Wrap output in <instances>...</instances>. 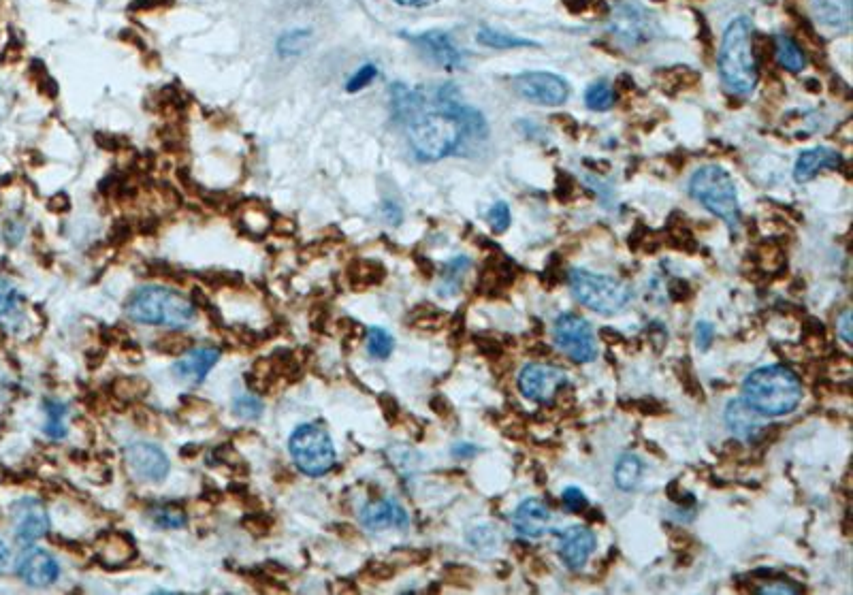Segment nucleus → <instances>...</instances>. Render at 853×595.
Masks as SVG:
<instances>
[{
	"label": "nucleus",
	"mask_w": 853,
	"mask_h": 595,
	"mask_svg": "<svg viewBox=\"0 0 853 595\" xmlns=\"http://www.w3.org/2000/svg\"><path fill=\"white\" fill-rule=\"evenodd\" d=\"M561 500H563V508H566L568 512H583L589 506L587 495L576 487H568L566 491H563Z\"/></svg>",
	"instance_id": "37"
},
{
	"label": "nucleus",
	"mask_w": 853,
	"mask_h": 595,
	"mask_svg": "<svg viewBox=\"0 0 853 595\" xmlns=\"http://www.w3.org/2000/svg\"><path fill=\"white\" fill-rule=\"evenodd\" d=\"M395 5H399V7H412V9H418V7H429V5H436L438 0H393Z\"/></svg>",
	"instance_id": "41"
},
{
	"label": "nucleus",
	"mask_w": 853,
	"mask_h": 595,
	"mask_svg": "<svg viewBox=\"0 0 853 595\" xmlns=\"http://www.w3.org/2000/svg\"><path fill=\"white\" fill-rule=\"evenodd\" d=\"M470 544L478 551H487V549H495V544L500 542V534H497V529L482 525V527H474L472 532L468 534Z\"/></svg>",
	"instance_id": "34"
},
{
	"label": "nucleus",
	"mask_w": 853,
	"mask_h": 595,
	"mask_svg": "<svg viewBox=\"0 0 853 595\" xmlns=\"http://www.w3.org/2000/svg\"><path fill=\"white\" fill-rule=\"evenodd\" d=\"M468 267H470V261L465 259V256H457V259L450 261L444 267V276H442L444 286H450V291H457L461 280H463V273L468 271Z\"/></svg>",
	"instance_id": "35"
},
{
	"label": "nucleus",
	"mask_w": 853,
	"mask_h": 595,
	"mask_svg": "<svg viewBox=\"0 0 853 595\" xmlns=\"http://www.w3.org/2000/svg\"><path fill=\"white\" fill-rule=\"evenodd\" d=\"M568 384V374L549 363H529L519 374L521 393L538 404H549L559 389Z\"/></svg>",
	"instance_id": "11"
},
{
	"label": "nucleus",
	"mask_w": 853,
	"mask_h": 595,
	"mask_svg": "<svg viewBox=\"0 0 853 595\" xmlns=\"http://www.w3.org/2000/svg\"><path fill=\"white\" fill-rule=\"evenodd\" d=\"M361 523L365 529L380 532V529H389V527L404 529L410 525V519H408V512L395 500H378L363 506Z\"/></svg>",
	"instance_id": "20"
},
{
	"label": "nucleus",
	"mask_w": 853,
	"mask_h": 595,
	"mask_svg": "<svg viewBox=\"0 0 853 595\" xmlns=\"http://www.w3.org/2000/svg\"><path fill=\"white\" fill-rule=\"evenodd\" d=\"M13 529L18 542H37L50 532V514H47L45 506L39 500L26 497V500H20L13 506Z\"/></svg>",
	"instance_id": "13"
},
{
	"label": "nucleus",
	"mask_w": 853,
	"mask_h": 595,
	"mask_svg": "<svg viewBox=\"0 0 853 595\" xmlns=\"http://www.w3.org/2000/svg\"><path fill=\"white\" fill-rule=\"evenodd\" d=\"M555 346L574 363H589L598 357L595 335L585 318L566 312L557 316L553 329Z\"/></svg>",
	"instance_id": "8"
},
{
	"label": "nucleus",
	"mask_w": 853,
	"mask_h": 595,
	"mask_svg": "<svg viewBox=\"0 0 853 595\" xmlns=\"http://www.w3.org/2000/svg\"><path fill=\"white\" fill-rule=\"evenodd\" d=\"M713 335H715V329L708 325V323H698V329H696V342H698V348L700 350H706L708 346H711V342H713Z\"/></svg>",
	"instance_id": "38"
},
{
	"label": "nucleus",
	"mask_w": 853,
	"mask_h": 595,
	"mask_svg": "<svg viewBox=\"0 0 853 595\" xmlns=\"http://www.w3.org/2000/svg\"><path fill=\"white\" fill-rule=\"evenodd\" d=\"M851 5L853 0H811V13L817 24L834 32H851Z\"/></svg>",
	"instance_id": "22"
},
{
	"label": "nucleus",
	"mask_w": 853,
	"mask_h": 595,
	"mask_svg": "<svg viewBox=\"0 0 853 595\" xmlns=\"http://www.w3.org/2000/svg\"><path fill=\"white\" fill-rule=\"evenodd\" d=\"M43 408H45V416H47L45 433L52 440H62L64 436H67V406H64L62 401L47 399V401H43Z\"/></svg>",
	"instance_id": "28"
},
{
	"label": "nucleus",
	"mask_w": 853,
	"mask_h": 595,
	"mask_svg": "<svg viewBox=\"0 0 853 595\" xmlns=\"http://www.w3.org/2000/svg\"><path fill=\"white\" fill-rule=\"evenodd\" d=\"M476 41L485 47H491V50H519V47H538L536 41L531 39H523L517 35H508V32H500L493 28H480Z\"/></svg>",
	"instance_id": "26"
},
{
	"label": "nucleus",
	"mask_w": 853,
	"mask_h": 595,
	"mask_svg": "<svg viewBox=\"0 0 853 595\" xmlns=\"http://www.w3.org/2000/svg\"><path fill=\"white\" fill-rule=\"evenodd\" d=\"M150 519L158 529H182L188 523L186 512L171 504H160L150 510Z\"/></svg>",
	"instance_id": "29"
},
{
	"label": "nucleus",
	"mask_w": 853,
	"mask_h": 595,
	"mask_svg": "<svg viewBox=\"0 0 853 595\" xmlns=\"http://www.w3.org/2000/svg\"><path fill=\"white\" fill-rule=\"evenodd\" d=\"M570 288L578 303L604 316L617 314L632 301L630 284L619 278L602 276V273H593L587 269L570 271Z\"/></svg>",
	"instance_id": "6"
},
{
	"label": "nucleus",
	"mask_w": 853,
	"mask_h": 595,
	"mask_svg": "<svg viewBox=\"0 0 853 595\" xmlns=\"http://www.w3.org/2000/svg\"><path fill=\"white\" fill-rule=\"evenodd\" d=\"M610 32L627 47H640L655 37L657 26L647 9L636 3H625L615 9L613 20H610Z\"/></svg>",
	"instance_id": "10"
},
{
	"label": "nucleus",
	"mask_w": 853,
	"mask_h": 595,
	"mask_svg": "<svg viewBox=\"0 0 853 595\" xmlns=\"http://www.w3.org/2000/svg\"><path fill=\"white\" fill-rule=\"evenodd\" d=\"M489 224L495 233H504L510 227V207L504 201H497L489 212Z\"/></svg>",
	"instance_id": "36"
},
{
	"label": "nucleus",
	"mask_w": 853,
	"mask_h": 595,
	"mask_svg": "<svg viewBox=\"0 0 853 595\" xmlns=\"http://www.w3.org/2000/svg\"><path fill=\"white\" fill-rule=\"evenodd\" d=\"M719 75L721 82L734 94H751L758 86L760 69L753 50V24L749 18H736L723 32Z\"/></svg>",
	"instance_id": "2"
},
{
	"label": "nucleus",
	"mask_w": 853,
	"mask_h": 595,
	"mask_svg": "<svg viewBox=\"0 0 853 595\" xmlns=\"http://www.w3.org/2000/svg\"><path fill=\"white\" fill-rule=\"evenodd\" d=\"M551 525H553L551 510L546 508V504H542L540 500H534V497L521 502L519 508L512 514V527L517 529V534L523 538H540L544 534H549Z\"/></svg>",
	"instance_id": "17"
},
{
	"label": "nucleus",
	"mask_w": 853,
	"mask_h": 595,
	"mask_svg": "<svg viewBox=\"0 0 853 595\" xmlns=\"http://www.w3.org/2000/svg\"><path fill=\"white\" fill-rule=\"evenodd\" d=\"M839 335L847 344H851V312L845 310L839 318Z\"/></svg>",
	"instance_id": "40"
},
{
	"label": "nucleus",
	"mask_w": 853,
	"mask_h": 595,
	"mask_svg": "<svg viewBox=\"0 0 853 595\" xmlns=\"http://www.w3.org/2000/svg\"><path fill=\"white\" fill-rule=\"evenodd\" d=\"M726 425L740 440H753L764 429V416L753 410L743 397L732 399L726 408Z\"/></svg>",
	"instance_id": "21"
},
{
	"label": "nucleus",
	"mask_w": 853,
	"mask_h": 595,
	"mask_svg": "<svg viewBox=\"0 0 853 595\" xmlns=\"http://www.w3.org/2000/svg\"><path fill=\"white\" fill-rule=\"evenodd\" d=\"M642 472H645V463L640 461V457L625 453L615 465V485L621 491H634L640 485Z\"/></svg>",
	"instance_id": "25"
},
{
	"label": "nucleus",
	"mask_w": 853,
	"mask_h": 595,
	"mask_svg": "<svg viewBox=\"0 0 853 595\" xmlns=\"http://www.w3.org/2000/svg\"><path fill=\"white\" fill-rule=\"evenodd\" d=\"M595 549V534L585 525H572L559 534V557L570 570L583 568Z\"/></svg>",
	"instance_id": "16"
},
{
	"label": "nucleus",
	"mask_w": 853,
	"mask_h": 595,
	"mask_svg": "<svg viewBox=\"0 0 853 595\" xmlns=\"http://www.w3.org/2000/svg\"><path fill=\"white\" fill-rule=\"evenodd\" d=\"M9 559H11V553H9V546L0 540V574H3L5 570H7V566H9Z\"/></svg>",
	"instance_id": "43"
},
{
	"label": "nucleus",
	"mask_w": 853,
	"mask_h": 595,
	"mask_svg": "<svg viewBox=\"0 0 853 595\" xmlns=\"http://www.w3.org/2000/svg\"><path fill=\"white\" fill-rule=\"evenodd\" d=\"M406 39L418 47L427 60H431L438 67L446 71H459L465 67V54L450 39L448 32L442 30H427L418 32V35H406Z\"/></svg>",
	"instance_id": "12"
},
{
	"label": "nucleus",
	"mask_w": 853,
	"mask_h": 595,
	"mask_svg": "<svg viewBox=\"0 0 853 595\" xmlns=\"http://www.w3.org/2000/svg\"><path fill=\"white\" fill-rule=\"evenodd\" d=\"M26 325V305L22 293L9 280H0V327L20 333Z\"/></svg>",
	"instance_id": "23"
},
{
	"label": "nucleus",
	"mask_w": 853,
	"mask_h": 595,
	"mask_svg": "<svg viewBox=\"0 0 853 595\" xmlns=\"http://www.w3.org/2000/svg\"><path fill=\"white\" fill-rule=\"evenodd\" d=\"M220 359V350L216 348H192L186 350L180 361L173 363V376L184 384H201L205 376L212 372Z\"/></svg>",
	"instance_id": "18"
},
{
	"label": "nucleus",
	"mask_w": 853,
	"mask_h": 595,
	"mask_svg": "<svg viewBox=\"0 0 853 595\" xmlns=\"http://www.w3.org/2000/svg\"><path fill=\"white\" fill-rule=\"evenodd\" d=\"M465 137L461 120L450 111H429L414 116L408 128V141L414 156L423 163H436L453 154Z\"/></svg>",
	"instance_id": "4"
},
{
	"label": "nucleus",
	"mask_w": 853,
	"mask_h": 595,
	"mask_svg": "<svg viewBox=\"0 0 853 595\" xmlns=\"http://www.w3.org/2000/svg\"><path fill=\"white\" fill-rule=\"evenodd\" d=\"M478 453V448L476 446H472V444H457L455 448H453V455L455 457H472V455H476Z\"/></svg>",
	"instance_id": "42"
},
{
	"label": "nucleus",
	"mask_w": 853,
	"mask_h": 595,
	"mask_svg": "<svg viewBox=\"0 0 853 595\" xmlns=\"http://www.w3.org/2000/svg\"><path fill=\"white\" fill-rule=\"evenodd\" d=\"M775 56L779 60L781 67L790 73H800L807 69V54H804L802 47L787 35H779L775 39Z\"/></svg>",
	"instance_id": "24"
},
{
	"label": "nucleus",
	"mask_w": 853,
	"mask_h": 595,
	"mask_svg": "<svg viewBox=\"0 0 853 595\" xmlns=\"http://www.w3.org/2000/svg\"><path fill=\"white\" fill-rule=\"evenodd\" d=\"M843 165V156L832 150V148H811L807 152H802L794 165V180L798 184H807L811 180H815L822 171H834L841 169Z\"/></svg>",
	"instance_id": "19"
},
{
	"label": "nucleus",
	"mask_w": 853,
	"mask_h": 595,
	"mask_svg": "<svg viewBox=\"0 0 853 595\" xmlns=\"http://www.w3.org/2000/svg\"><path fill=\"white\" fill-rule=\"evenodd\" d=\"M126 314L135 323L184 329L197 318V308L182 293L165 286H141L126 301Z\"/></svg>",
	"instance_id": "3"
},
{
	"label": "nucleus",
	"mask_w": 853,
	"mask_h": 595,
	"mask_svg": "<svg viewBox=\"0 0 853 595\" xmlns=\"http://www.w3.org/2000/svg\"><path fill=\"white\" fill-rule=\"evenodd\" d=\"M18 576L30 587H50L58 581L60 566L50 553L32 546L18 561Z\"/></svg>",
	"instance_id": "15"
},
{
	"label": "nucleus",
	"mask_w": 853,
	"mask_h": 595,
	"mask_svg": "<svg viewBox=\"0 0 853 595\" xmlns=\"http://www.w3.org/2000/svg\"><path fill=\"white\" fill-rule=\"evenodd\" d=\"M288 450L305 476H325L335 468L337 453L329 431L318 423H305L288 440Z\"/></svg>",
	"instance_id": "7"
},
{
	"label": "nucleus",
	"mask_w": 853,
	"mask_h": 595,
	"mask_svg": "<svg viewBox=\"0 0 853 595\" xmlns=\"http://www.w3.org/2000/svg\"><path fill=\"white\" fill-rule=\"evenodd\" d=\"M743 399L762 416H783L802 401L800 378L783 365L755 369L743 382Z\"/></svg>",
	"instance_id": "1"
},
{
	"label": "nucleus",
	"mask_w": 853,
	"mask_h": 595,
	"mask_svg": "<svg viewBox=\"0 0 853 595\" xmlns=\"http://www.w3.org/2000/svg\"><path fill=\"white\" fill-rule=\"evenodd\" d=\"M689 195L708 212L721 218L730 229L740 224V203L732 175L717 165L700 167L689 180Z\"/></svg>",
	"instance_id": "5"
},
{
	"label": "nucleus",
	"mask_w": 853,
	"mask_h": 595,
	"mask_svg": "<svg viewBox=\"0 0 853 595\" xmlns=\"http://www.w3.org/2000/svg\"><path fill=\"white\" fill-rule=\"evenodd\" d=\"M126 463L141 480L160 482L165 480L171 465L169 457L154 444L148 442H133L126 446Z\"/></svg>",
	"instance_id": "14"
},
{
	"label": "nucleus",
	"mask_w": 853,
	"mask_h": 595,
	"mask_svg": "<svg viewBox=\"0 0 853 595\" xmlns=\"http://www.w3.org/2000/svg\"><path fill=\"white\" fill-rule=\"evenodd\" d=\"M585 105L591 111H608L615 105V92L606 82H595L585 92Z\"/></svg>",
	"instance_id": "31"
},
{
	"label": "nucleus",
	"mask_w": 853,
	"mask_h": 595,
	"mask_svg": "<svg viewBox=\"0 0 853 595\" xmlns=\"http://www.w3.org/2000/svg\"><path fill=\"white\" fill-rule=\"evenodd\" d=\"M395 348V340L393 335L382 329V327H372L367 331V352L369 357H374L378 361H384L391 357V352Z\"/></svg>",
	"instance_id": "30"
},
{
	"label": "nucleus",
	"mask_w": 853,
	"mask_h": 595,
	"mask_svg": "<svg viewBox=\"0 0 853 595\" xmlns=\"http://www.w3.org/2000/svg\"><path fill=\"white\" fill-rule=\"evenodd\" d=\"M376 77H378V67H376V64H369L367 62V64H363V67H359L357 71H354L350 75V79L346 82V92H350V94L361 92L367 86H372Z\"/></svg>",
	"instance_id": "33"
},
{
	"label": "nucleus",
	"mask_w": 853,
	"mask_h": 595,
	"mask_svg": "<svg viewBox=\"0 0 853 595\" xmlns=\"http://www.w3.org/2000/svg\"><path fill=\"white\" fill-rule=\"evenodd\" d=\"M233 412H235V416L244 418V421H254V418H259V416H261V412H263V404H261V399L256 397V395L244 393V395H237V397H235V401H233Z\"/></svg>",
	"instance_id": "32"
},
{
	"label": "nucleus",
	"mask_w": 853,
	"mask_h": 595,
	"mask_svg": "<svg viewBox=\"0 0 853 595\" xmlns=\"http://www.w3.org/2000/svg\"><path fill=\"white\" fill-rule=\"evenodd\" d=\"M310 43H312V30L310 28H293V30L282 32V35L278 37L276 52L282 58H297L305 50H308Z\"/></svg>",
	"instance_id": "27"
},
{
	"label": "nucleus",
	"mask_w": 853,
	"mask_h": 595,
	"mask_svg": "<svg viewBox=\"0 0 853 595\" xmlns=\"http://www.w3.org/2000/svg\"><path fill=\"white\" fill-rule=\"evenodd\" d=\"M514 92L523 96L525 101L557 107L568 101L570 84L557 73L549 71H525L512 79Z\"/></svg>",
	"instance_id": "9"
},
{
	"label": "nucleus",
	"mask_w": 853,
	"mask_h": 595,
	"mask_svg": "<svg viewBox=\"0 0 853 595\" xmlns=\"http://www.w3.org/2000/svg\"><path fill=\"white\" fill-rule=\"evenodd\" d=\"M758 593H764V595H775V593L785 595V593H792V595H796V593H800V589H798V587H794V585H790V583H783V581H779V583H775V585H766V587L758 589Z\"/></svg>",
	"instance_id": "39"
}]
</instances>
